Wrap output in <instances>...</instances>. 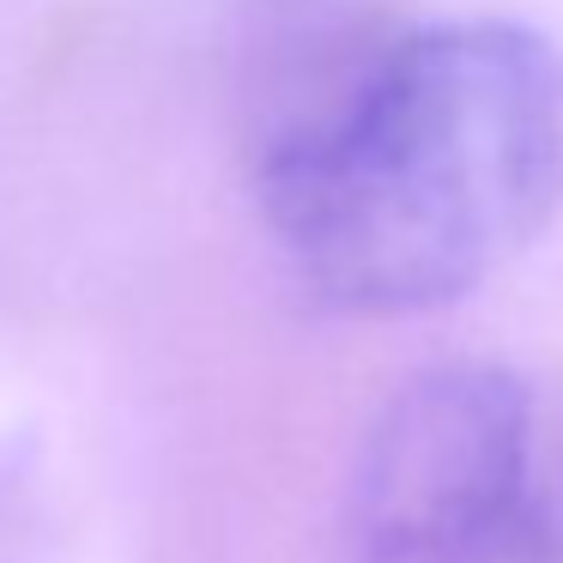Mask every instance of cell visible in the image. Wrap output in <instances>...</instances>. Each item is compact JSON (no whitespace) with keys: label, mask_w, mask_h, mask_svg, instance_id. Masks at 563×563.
Here are the masks:
<instances>
[{"label":"cell","mask_w":563,"mask_h":563,"mask_svg":"<svg viewBox=\"0 0 563 563\" xmlns=\"http://www.w3.org/2000/svg\"><path fill=\"white\" fill-rule=\"evenodd\" d=\"M261 200L340 316L461 303L563 207V55L515 19L418 25L285 115Z\"/></svg>","instance_id":"1"},{"label":"cell","mask_w":563,"mask_h":563,"mask_svg":"<svg viewBox=\"0 0 563 563\" xmlns=\"http://www.w3.org/2000/svg\"><path fill=\"white\" fill-rule=\"evenodd\" d=\"M545 437L527 382L497 364L412 376L364 437L340 515V563H412L478 490Z\"/></svg>","instance_id":"2"},{"label":"cell","mask_w":563,"mask_h":563,"mask_svg":"<svg viewBox=\"0 0 563 563\" xmlns=\"http://www.w3.org/2000/svg\"><path fill=\"white\" fill-rule=\"evenodd\" d=\"M412 563H563V430H545Z\"/></svg>","instance_id":"3"}]
</instances>
